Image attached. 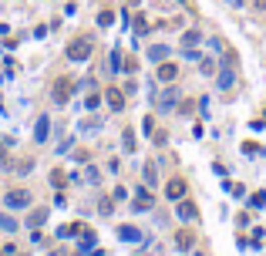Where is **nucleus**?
I'll return each instance as SVG.
<instances>
[{"instance_id":"nucleus-1","label":"nucleus","mask_w":266,"mask_h":256,"mask_svg":"<svg viewBox=\"0 0 266 256\" xmlns=\"http://www.w3.org/2000/svg\"><path fill=\"white\" fill-rule=\"evenodd\" d=\"M67 57H71V61H88V57H91V41H88V37L71 41V44H67Z\"/></svg>"},{"instance_id":"nucleus-2","label":"nucleus","mask_w":266,"mask_h":256,"mask_svg":"<svg viewBox=\"0 0 266 256\" xmlns=\"http://www.w3.org/2000/svg\"><path fill=\"white\" fill-rule=\"evenodd\" d=\"M27 202H31V192H24V189H11L7 192V206H11V209H24Z\"/></svg>"},{"instance_id":"nucleus-3","label":"nucleus","mask_w":266,"mask_h":256,"mask_svg":"<svg viewBox=\"0 0 266 256\" xmlns=\"http://www.w3.org/2000/svg\"><path fill=\"white\" fill-rule=\"evenodd\" d=\"M71 88H74V84H71V78H61L54 84V101H57V105H64V101L71 98Z\"/></svg>"},{"instance_id":"nucleus-4","label":"nucleus","mask_w":266,"mask_h":256,"mask_svg":"<svg viewBox=\"0 0 266 256\" xmlns=\"http://www.w3.org/2000/svg\"><path fill=\"white\" fill-rule=\"evenodd\" d=\"M105 98H108V105L115 108V112H122V108H125V91L122 88H108V91H105Z\"/></svg>"},{"instance_id":"nucleus-5","label":"nucleus","mask_w":266,"mask_h":256,"mask_svg":"<svg viewBox=\"0 0 266 256\" xmlns=\"http://www.w3.org/2000/svg\"><path fill=\"white\" fill-rule=\"evenodd\" d=\"M179 78V64H172V61H165V64H158V81H175Z\"/></svg>"},{"instance_id":"nucleus-6","label":"nucleus","mask_w":266,"mask_h":256,"mask_svg":"<svg viewBox=\"0 0 266 256\" xmlns=\"http://www.w3.org/2000/svg\"><path fill=\"white\" fill-rule=\"evenodd\" d=\"M179 216H182V219H189V223H196V219H199V209H196L192 202L179 199Z\"/></svg>"},{"instance_id":"nucleus-7","label":"nucleus","mask_w":266,"mask_h":256,"mask_svg":"<svg viewBox=\"0 0 266 256\" xmlns=\"http://www.w3.org/2000/svg\"><path fill=\"white\" fill-rule=\"evenodd\" d=\"M165 192H168V199H182V196H186V182H182V179H172V182H168L165 186Z\"/></svg>"},{"instance_id":"nucleus-8","label":"nucleus","mask_w":266,"mask_h":256,"mask_svg":"<svg viewBox=\"0 0 266 256\" xmlns=\"http://www.w3.org/2000/svg\"><path fill=\"white\" fill-rule=\"evenodd\" d=\"M152 202H155V199H152V192H148V189L135 192V209H152Z\"/></svg>"},{"instance_id":"nucleus-9","label":"nucleus","mask_w":266,"mask_h":256,"mask_svg":"<svg viewBox=\"0 0 266 256\" xmlns=\"http://www.w3.org/2000/svg\"><path fill=\"white\" fill-rule=\"evenodd\" d=\"M47 132H51V125H47V118H37V128H34V138H37V142H44V138H47Z\"/></svg>"},{"instance_id":"nucleus-10","label":"nucleus","mask_w":266,"mask_h":256,"mask_svg":"<svg viewBox=\"0 0 266 256\" xmlns=\"http://www.w3.org/2000/svg\"><path fill=\"white\" fill-rule=\"evenodd\" d=\"M47 219V209H34L31 212V219H27V226H41Z\"/></svg>"},{"instance_id":"nucleus-11","label":"nucleus","mask_w":266,"mask_h":256,"mask_svg":"<svg viewBox=\"0 0 266 256\" xmlns=\"http://www.w3.org/2000/svg\"><path fill=\"white\" fill-rule=\"evenodd\" d=\"M182 41H186V47H196L202 37H199V31H186V34H182Z\"/></svg>"},{"instance_id":"nucleus-12","label":"nucleus","mask_w":266,"mask_h":256,"mask_svg":"<svg viewBox=\"0 0 266 256\" xmlns=\"http://www.w3.org/2000/svg\"><path fill=\"white\" fill-rule=\"evenodd\" d=\"M0 229H7V233H14V229H17V223H14L11 216H4V212H0Z\"/></svg>"},{"instance_id":"nucleus-13","label":"nucleus","mask_w":266,"mask_h":256,"mask_svg":"<svg viewBox=\"0 0 266 256\" xmlns=\"http://www.w3.org/2000/svg\"><path fill=\"white\" fill-rule=\"evenodd\" d=\"M165 47H152V51H148V57H152V61H165Z\"/></svg>"},{"instance_id":"nucleus-14","label":"nucleus","mask_w":266,"mask_h":256,"mask_svg":"<svg viewBox=\"0 0 266 256\" xmlns=\"http://www.w3.org/2000/svg\"><path fill=\"white\" fill-rule=\"evenodd\" d=\"M152 182H155V165L148 162V165H145V186H152Z\"/></svg>"},{"instance_id":"nucleus-15","label":"nucleus","mask_w":266,"mask_h":256,"mask_svg":"<svg viewBox=\"0 0 266 256\" xmlns=\"http://www.w3.org/2000/svg\"><path fill=\"white\" fill-rule=\"evenodd\" d=\"M249 206H266V192H253V199H249Z\"/></svg>"},{"instance_id":"nucleus-16","label":"nucleus","mask_w":266,"mask_h":256,"mask_svg":"<svg viewBox=\"0 0 266 256\" xmlns=\"http://www.w3.org/2000/svg\"><path fill=\"white\" fill-rule=\"evenodd\" d=\"M202 74H216V61L206 57V61H202Z\"/></svg>"},{"instance_id":"nucleus-17","label":"nucleus","mask_w":266,"mask_h":256,"mask_svg":"<svg viewBox=\"0 0 266 256\" xmlns=\"http://www.w3.org/2000/svg\"><path fill=\"white\" fill-rule=\"evenodd\" d=\"M125 148H128V152L135 148V135H132V132H125Z\"/></svg>"},{"instance_id":"nucleus-18","label":"nucleus","mask_w":266,"mask_h":256,"mask_svg":"<svg viewBox=\"0 0 266 256\" xmlns=\"http://www.w3.org/2000/svg\"><path fill=\"white\" fill-rule=\"evenodd\" d=\"M98 24H101V27H108V24H111V14H108V11L98 14Z\"/></svg>"}]
</instances>
